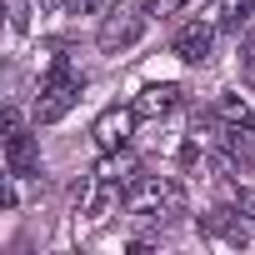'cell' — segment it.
<instances>
[{"label": "cell", "mask_w": 255, "mask_h": 255, "mask_svg": "<svg viewBox=\"0 0 255 255\" xmlns=\"http://www.w3.org/2000/svg\"><path fill=\"white\" fill-rule=\"evenodd\" d=\"M80 90H85V75H70V70H65V60H55L50 80H45V85H40V95H35V120H40V125L65 120V115H70V105L80 100Z\"/></svg>", "instance_id": "obj_1"}, {"label": "cell", "mask_w": 255, "mask_h": 255, "mask_svg": "<svg viewBox=\"0 0 255 255\" xmlns=\"http://www.w3.org/2000/svg\"><path fill=\"white\" fill-rule=\"evenodd\" d=\"M125 210H135V215H165V210H180V190H175L165 175H135V185L125 190Z\"/></svg>", "instance_id": "obj_2"}, {"label": "cell", "mask_w": 255, "mask_h": 255, "mask_svg": "<svg viewBox=\"0 0 255 255\" xmlns=\"http://www.w3.org/2000/svg\"><path fill=\"white\" fill-rule=\"evenodd\" d=\"M140 30H145V20H140V10H130V5H120L115 15H105V25H100V35H95V45L100 50H125V45H135L140 40Z\"/></svg>", "instance_id": "obj_3"}, {"label": "cell", "mask_w": 255, "mask_h": 255, "mask_svg": "<svg viewBox=\"0 0 255 255\" xmlns=\"http://www.w3.org/2000/svg\"><path fill=\"white\" fill-rule=\"evenodd\" d=\"M130 125H135V105H130V110L110 105V110L95 120V130H90V135H95V145H100L105 155H120V150H125V140H130Z\"/></svg>", "instance_id": "obj_4"}, {"label": "cell", "mask_w": 255, "mask_h": 255, "mask_svg": "<svg viewBox=\"0 0 255 255\" xmlns=\"http://www.w3.org/2000/svg\"><path fill=\"white\" fill-rule=\"evenodd\" d=\"M5 170H10L15 180L40 175V150H35V140L20 130V125H10V130H5Z\"/></svg>", "instance_id": "obj_5"}, {"label": "cell", "mask_w": 255, "mask_h": 255, "mask_svg": "<svg viewBox=\"0 0 255 255\" xmlns=\"http://www.w3.org/2000/svg\"><path fill=\"white\" fill-rule=\"evenodd\" d=\"M210 45H215V25H205V20L180 25L175 40H170V50H175L185 65H205V60H210Z\"/></svg>", "instance_id": "obj_6"}, {"label": "cell", "mask_w": 255, "mask_h": 255, "mask_svg": "<svg viewBox=\"0 0 255 255\" xmlns=\"http://www.w3.org/2000/svg\"><path fill=\"white\" fill-rule=\"evenodd\" d=\"M175 105H180V85H170V80L145 85V90L135 95V115H140V120H160V115H170Z\"/></svg>", "instance_id": "obj_7"}, {"label": "cell", "mask_w": 255, "mask_h": 255, "mask_svg": "<svg viewBox=\"0 0 255 255\" xmlns=\"http://www.w3.org/2000/svg\"><path fill=\"white\" fill-rule=\"evenodd\" d=\"M205 235H225L230 245H245V240H250L245 220H230V210H215V215L205 220Z\"/></svg>", "instance_id": "obj_8"}, {"label": "cell", "mask_w": 255, "mask_h": 255, "mask_svg": "<svg viewBox=\"0 0 255 255\" xmlns=\"http://www.w3.org/2000/svg\"><path fill=\"white\" fill-rule=\"evenodd\" d=\"M255 10V0H220V30H240Z\"/></svg>", "instance_id": "obj_9"}, {"label": "cell", "mask_w": 255, "mask_h": 255, "mask_svg": "<svg viewBox=\"0 0 255 255\" xmlns=\"http://www.w3.org/2000/svg\"><path fill=\"white\" fill-rule=\"evenodd\" d=\"M215 115H220L225 125H245V120H250V110H245V100H240V95H220Z\"/></svg>", "instance_id": "obj_10"}, {"label": "cell", "mask_w": 255, "mask_h": 255, "mask_svg": "<svg viewBox=\"0 0 255 255\" xmlns=\"http://www.w3.org/2000/svg\"><path fill=\"white\" fill-rule=\"evenodd\" d=\"M230 205H235V215H250V220H255V190L235 185V190H230Z\"/></svg>", "instance_id": "obj_11"}, {"label": "cell", "mask_w": 255, "mask_h": 255, "mask_svg": "<svg viewBox=\"0 0 255 255\" xmlns=\"http://www.w3.org/2000/svg\"><path fill=\"white\" fill-rule=\"evenodd\" d=\"M100 5H105V0H65L70 15H90V10H100Z\"/></svg>", "instance_id": "obj_12"}, {"label": "cell", "mask_w": 255, "mask_h": 255, "mask_svg": "<svg viewBox=\"0 0 255 255\" xmlns=\"http://www.w3.org/2000/svg\"><path fill=\"white\" fill-rule=\"evenodd\" d=\"M175 5H185V0H145V10H150V15H170Z\"/></svg>", "instance_id": "obj_13"}, {"label": "cell", "mask_w": 255, "mask_h": 255, "mask_svg": "<svg viewBox=\"0 0 255 255\" xmlns=\"http://www.w3.org/2000/svg\"><path fill=\"white\" fill-rule=\"evenodd\" d=\"M240 60H245V70H255V30L245 35V45H240Z\"/></svg>", "instance_id": "obj_14"}, {"label": "cell", "mask_w": 255, "mask_h": 255, "mask_svg": "<svg viewBox=\"0 0 255 255\" xmlns=\"http://www.w3.org/2000/svg\"><path fill=\"white\" fill-rule=\"evenodd\" d=\"M65 5V0H40V10H60Z\"/></svg>", "instance_id": "obj_15"}]
</instances>
